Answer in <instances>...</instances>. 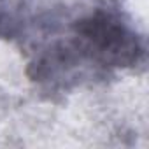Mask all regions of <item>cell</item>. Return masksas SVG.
<instances>
[{"label": "cell", "instance_id": "1", "mask_svg": "<svg viewBox=\"0 0 149 149\" xmlns=\"http://www.w3.org/2000/svg\"><path fill=\"white\" fill-rule=\"evenodd\" d=\"M18 37L28 40L32 53L30 81L49 95L132 70L146 58L144 37L121 11L107 6L84 9L65 21L44 16L33 23L25 18Z\"/></svg>", "mask_w": 149, "mask_h": 149}, {"label": "cell", "instance_id": "2", "mask_svg": "<svg viewBox=\"0 0 149 149\" xmlns=\"http://www.w3.org/2000/svg\"><path fill=\"white\" fill-rule=\"evenodd\" d=\"M25 18L11 0H0V37H18Z\"/></svg>", "mask_w": 149, "mask_h": 149}]
</instances>
